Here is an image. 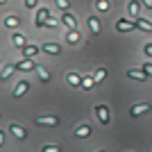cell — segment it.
Returning a JSON list of instances; mask_svg holds the SVG:
<instances>
[{
  "label": "cell",
  "instance_id": "1",
  "mask_svg": "<svg viewBox=\"0 0 152 152\" xmlns=\"http://www.w3.org/2000/svg\"><path fill=\"white\" fill-rule=\"evenodd\" d=\"M50 20V9L48 7H39V12H37V27H45V23Z\"/></svg>",
  "mask_w": 152,
  "mask_h": 152
},
{
  "label": "cell",
  "instance_id": "2",
  "mask_svg": "<svg viewBox=\"0 0 152 152\" xmlns=\"http://www.w3.org/2000/svg\"><path fill=\"white\" fill-rule=\"evenodd\" d=\"M93 111H95V118H98L102 125H109V107L107 104H98Z\"/></svg>",
  "mask_w": 152,
  "mask_h": 152
},
{
  "label": "cell",
  "instance_id": "3",
  "mask_svg": "<svg viewBox=\"0 0 152 152\" xmlns=\"http://www.w3.org/2000/svg\"><path fill=\"white\" fill-rule=\"evenodd\" d=\"M150 109H152V104H150V102H139V104H134V107L129 109V116H134V118H136V116L148 114Z\"/></svg>",
  "mask_w": 152,
  "mask_h": 152
},
{
  "label": "cell",
  "instance_id": "4",
  "mask_svg": "<svg viewBox=\"0 0 152 152\" xmlns=\"http://www.w3.org/2000/svg\"><path fill=\"white\" fill-rule=\"evenodd\" d=\"M34 123H37V125L57 127V125H59V118H57V116H37V118H34Z\"/></svg>",
  "mask_w": 152,
  "mask_h": 152
},
{
  "label": "cell",
  "instance_id": "5",
  "mask_svg": "<svg viewBox=\"0 0 152 152\" xmlns=\"http://www.w3.org/2000/svg\"><path fill=\"white\" fill-rule=\"evenodd\" d=\"M14 68L23 70V73H30V70H37V61H32V59H23V61L14 64Z\"/></svg>",
  "mask_w": 152,
  "mask_h": 152
},
{
  "label": "cell",
  "instance_id": "6",
  "mask_svg": "<svg viewBox=\"0 0 152 152\" xmlns=\"http://www.w3.org/2000/svg\"><path fill=\"white\" fill-rule=\"evenodd\" d=\"M116 30L118 32H132V30H136V23H132L127 18H118L116 20Z\"/></svg>",
  "mask_w": 152,
  "mask_h": 152
},
{
  "label": "cell",
  "instance_id": "7",
  "mask_svg": "<svg viewBox=\"0 0 152 152\" xmlns=\"http://www.w3.org/2000/svg\"><path fill=\"white\" fill-rule=\"evenodd\" d=\"M61 23L68 27V30H77V18H75L70 12H64V14H61Z\"/></svg>",
  "mask_w": 152,
  "mask_h": 152
},
{
  "label": "cell",
  "instance_id": "8",
  "mask_svg": "<svg viewBox=\"0 0 152 152\" xmlns=\"http://www.w3.org/2000/svg\"><path fill=\"white\" fill-rule=\"evenodd\" d=\"M27 91H30V82H27V80H20V82L16 84V89H14L12 95H14V98H23Z\"/></svg>",
  "mask_w": 152,
  "mask_h": 152
},
{
  "label": "cell",
  "instance_id": "9",
  "mask_svg": "<svg viewBox=\"0 0 152 152\" xmlns=\"http://www.w3.org/2000/svg\"><path fill=\"white\" fill-rule=\"evenodd\" d=\"M20 52H23V57H25V59H34L39 52H41V48H39V45H34V43H27Z\"/></svg>",
  "mask_w": 152,
  "mask_h": 152
},
{
  "label": "cell",
  "instance_id": "10",
  "mask_svg": "<svg viewBox=\"0 0 152 152\" xmlns=\"http://www.w3.org/2000/svg\"><path fill=\"white\" fill-rule=\"evenodd\" d=\"M141 7H143V5H141L139 0H129V5H127V12H129V16H132L134 20L141 18V16H139V14H141Z\"/></svg>",
  "mask_w": 152,
  "mask_h": 152
},
{
  "label": "cell",
  "instance_id": "11",
  "mask_svg": "<svg viewBox=\"0 0 152 152\" xmlns=\"http://www.w3.org/2000/svg\"><path fill=\"white\" fill-rule=\"evenodd\" d=\"M9 132H12L18 141H25V139H27V132H25L20 125H16V123H12V125H9Z\"/></svg>",
  "mask_w": 152,
  "mask_h": 152
},
{
  "label": "cell",
  "instance_id": "12",
  "mask_svg": "<svg viewBox=\"0 0 152 152\" xmlns=\"http://www.w3.org/2000/svg\"><path fill=\"white\" fill-rule=\"evenodd\" d=\"M89 30H91V34H100L102 32V25H100V18L98 16H89Z\"/></svg>",
  "mask_w": 152,
  "mask_h": 152
},
{
  "label": "cell",
  "instance_id": "13",
  "mask_svg": "<svg viewBox=\"0 0 152 152\" xmlns=\"http://www.w3.org/2000/svg\"><path fill=\"white\" fill-rule=\"evenodd\" d=\"M41 52H45V55H59V52H61V45L59 43H43L41 45Z\"/></svg>",
  "mask_w": 152,
  "mask_h": 152
},
{
  "label": "cell",
  "instance_id": "14",
  "mask_svg": "<svg viewBox=\"0 0 152 152\" xmlns=\"http://www.w3.org/2000/svg\"><path fill=\"white\" fill-rule=\"evenodd\" d=\"M127 77H132V80H141V82H145V80H150V77L143 73L141 68H129L127 70Z\"/></svg>",
  "mask_w": 152,
  "mask_h": 152
},
{
  "label": "cell",
  "instance_id": "15",
  "mask_svg": "<svg viewBox=\"0 0 152 152\" xmlns=\"http://www.w3.org/2000/svg\"><path fill=\"white\" fill-rule=\"evenodd\" d=\"M75 136H77V139H89V136H91V125L84 123V125L75 127Z\"/></svg>",
  "mask_w": 152,
  "mask_h": 152
},
{
  "label": "cell",
  "instance_id": "16",
  "mask_svg": "<svg viewBox=\"0 0 152 152\" xmlns=\"http://www.w3.org/2000/svg\"><path fill=\"white\" fill-rule=\"evenodd\" d=\"M18 25H20V18L16 16V14H12V16H7V18H5V27H7V30H16Z\"/></svg>",
  "mask_w": 152,
  "mask_h": 152
},
{
  "label": "cell",
  "instance_id": "17",
  "mask_svg": "<svg viewBox=\"0 0 152 152\" xmlns=\"http://www.w3.org/2000/svg\"><path fill=\"white\" fill-rule=\"evenodd\" d=\"M12 43L16 45L18 50H23V48H25V45H27V39L23 37V34H18V32H16V34H14V37H12Z\"/></svg>",
  "mask_w": 152,
  "mask_h": 152
},
{
  "label": "cell",
  "instance_id": "18",
  "mask_svg": "<svg viewBox=\"0 0 152 152\" xmlns=\"http://www.w3.org/2000/svg\"><path fill=\"white\" fill-rule=\"evenodd\" d=\"M134 23H136V27H139V30H143V32H152V23H150V20H145V18H136Z\"/></svg>",
  "mask_w": 152,
  "mask_h": 152
},
{
  "label": "cell",
  "instance_id": "19",
  "mask_svg": "<svg viewBox=\"0 0 152 152\" xmlns=\"http://www.w3.org/2000/svg\"><path fill=\"white\" fill-rule=\"evenodd\" d=\"M66 80H68L70 86H82V77L77 75V73H68V75H66Z\"/></svg>",
  "mask_w": 152,
  "mask_h": 152
},
{
  "label": "cell",
  "instance_id": "20",
  "mask_svg": "<svg viewBox=\"0 0 152 152\" xmlns=\"http://www.w3.org/2000/svg\"><path fill=\"white\" fill-rule=\"evenodd\" d=\"M95 86V80H93V75H86V77H82V89L84 91H91Z\"/></svg>",
  "mask_w": 152,
  "mask_h": 152
},
{
  "label": "cell",
  "instance_id": "21",
  "mask_svg": "<svg viewBox=\"0 0 152 152\" xmlns=\"http://www.w3.org/2000/svg\"><path fill=\"white\" fill-rule=\"evenodd\" d=\"M104 77H107V68H98L93 73V80H95V84H100L102 80H104Z\"/></svg>",
  "mask_w": 152,
  "mask_h": 152
},
{
  "label": "cell",
  "instance_id": "22",
  "mask_svg": "<svg viewBox=\"0 0 152 152\" xmlns=\"http://www.w3.org/2000/svg\"><path fill=\"white\" fill-rule=\"evenodd\" d=\"M37 73H39V77H41V82H48V80H50V73H48L43 66H39V64H37Z\"/></svg>",
  "mask_w": 152,
  "mask_h": 152
},
{
  "label": "cell",
  "instance_id": "23",
  "mask_svg": "<svg viewBox=\"0 0 152 152\" xmlns=\"http://www.w3.org/2000/svg\"><path fill=\"white\" fill-rule=\"evenodd\" d=\"M55 5L61 9V14L64 12H70V0H55Z\"/></svg>",
  "mask_w": 152,
  "mask_h": 152
},
{
  "label": "cell",
  "instance_id": "24",
  "mask_svg": "<svg viewBox=\"0 0 152 152\" xmlns=\"http://www.w3.org/2000/svg\"><path fill=\"white\" fill-rule=\"evenodd\" d=\"M95 9L98 12H109V0H95Z\"/></svg>",
  "mask_w": 152,
  "mask_h": 152
},
{
  "label": "cell",
  "instance_id": "25",
  "mask_svg": "<svg viewBox=\"0 0 152 152\" xmlns=\"http://www.w3.org/2000/svg\"><path fill=\"white\" fill-rule=\"evenodd\" d=\"M77 41H80L77 30H68V39H66V43H77Z\"/></svg>",
  "mask_w": 152,
  "mask_h": 152
},
{
  "label": "cell",
  "instance_id": "26",
  "mask_svg": "<svg viewBox=\"0 0 152 152\" xmlns=\"http://www.w3.org/2000/svg\"><path fill=\"white\" fill-rule=\"evenodd\" d=\"M14 70H16V68H14V64H9L7 68H2V70H0V80H5V77H9V75L14 73Z\"/></svg>",
  "mask_w": 152,
  "mask_h": 152
},
{
  "label": "cell",
  "instance_id": "27",
  "mask_svg": "<svg viewBox=\"0 0 152 152\" xmlns=\"http://www.w3.org/2000/svg\"><path fill=\"white\" fill-rule=\"evenodd\" d=\"M141 70H143L148 77H152V64L150 61H143V64H141Z\"/></svg>",
  "mask_w": 152,
  "mask_h": 152
},
{
  "label": "cell",
  "instance_id": "28",
  "mask_svg": "<svg viewBox=\"0 0 152 152\" xmlns=\"http://www.w3.org/2000/svg\"><path fill=\"white\" fill-rule=\"evenodd\" d=\"M41 152H61V150H59V145H43Z\"/></svg>",
  "mask_w": 152,
  "mask_h": 152
},
{
  "label": "cell",
  "instance_id": "29",
  "mask_svg": "<svg viewBox=\"0 0 152 152\" xmlns=\"http://www.w3.org/2000/svg\"><path fill=\"white\" fill-rule=\"evenodd\" d=\"M143 52H145V57H152V43H145V45H143Z\"/></svg>",
  "mask_w": 152,
  "mask_h": 152
},
{
  "label": "cell",
  "instance_id": "30",
  "mask_svg": "<svg viewBox=\"0 0 152 152\" xmlns=\"http://www.w3.org/2000/svg\"><path fill=\"white\" fill-rule=\"evenodd\" d=\"M37 2H39V0H25V7H27V9H34Z\"/></svg>",
  "mask_w": 152,
  "mask_h": 152
},
{
  "label": "cell",
  "instance_id": "31",
  "mask_svg": "<svg viewBox=\"0 0 152 152\" xmlns=\"http://www.w3.org/2000/svg\"><path fill=\"white\" fill-rule=\"evenodd\" d=\"M143 7H148V9H152V0H139Z\"/></svg>",
  "mask_w": 152,
  "mask_h": 152
},
{
  "label": "cell",
  "instance_id": "32",
  "mask_svg": "<svg viewBox=\"0 0 152 152\" xmlns=\"http://www.w3.org/2000/svg\"><path fill=\"white\" fill-rule=\"evenodd\" d=\"M45 25H48V27H57L59 23H57V20H52V18H50V20H48V23H45Z\"/></svg>",
  "mask_w": 152,
  "mask_h": 152
},
{
  "label": "cell",
  "instance_id": "33",
  "mask_svg": "<svg viewBox=\"0 0 152 152\" xmlns=\"http://www.w3.org/2000/svg\"><path fill=\"white\" fill-rule=\"evenodd\" d=\"M5 145V132H2V129H0V148Z\"/></svg>",
  "mask_w": 152,
  "mask_h": 152
},
{
  "label": "cell",
  "instance_id": "34",
  "mask_svg": "<svg viewBox=\"0 0 152 152\" xmlns=\"http://www.w3.org/2000/svg\"><path fill=\"white\" fill-rule=\"evenodd\" d=\"M5 2H7V0H0V5H5Z\"/></svg>",
  "mask_w": 152,
  "mask_h": 152
},
{
  "label": "cell",
  "instance_id": "35",
  "mask_svg": "<svg viewBox=\"0 0 152 152\" xmlns=\"http://www.w3.org/2000/svg\"><path fill=\"white\" fill-rule=\"evenodd\" d=\"M98 152H104V150H98Z\"/></svg>",
  "mask_w": 152,
  "mask_h": 152
}]
</instances>
